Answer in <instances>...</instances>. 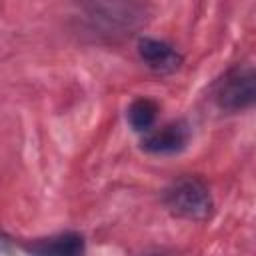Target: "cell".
I'll use <instances>...</instances> for the list:
<instances>
[{
  "label": "cell",
  "mask_w": 256,
  "mask_h": 256,
  "mask_svg": "<svg viewBox=\"0 0 256 256\" xmlns=\"http://www.w3.org/2000/svg\"><path fill=\"white\" fill-rule=\"evenodd\" d=\"M142 18L140 6L134 4H94L90 6V22L106 34H122L134 28Z\"/></svg>",
  "instance_id": "3957f363"
},
{
  "label": "cell",
  "mask_w": 256,
  "mask_h": 256,
  "mask_svg": "<svg viewBox=\"0 0 256 256\" xmlns=\"http://www.w3.org/2000/svg\"><path fill=\"white\" fill-rule=\"evenodd\" d=\"M190 140V126L184 120L168 122L156 130H150L142 138V150L150 154H176L188 146Z\"/></svg>",
  "instance_id": "277c9868"
},
{
  "label": "cell",
  "mask_w": 256,
  "mask_h": 256,
  "mask_svg": "<svg viewBox=\"0 0 256 256\" xmlns=\"http://www.w3.org/2000/svg\"><path fill=\"white\" fill-rule=\"evenodd\" d=\"M138 56L150 70L158 74H172L182 64V54L174 46H170L164 40L148 36L138 40Z\"/></svg>",
  "instance_id": "5b68a950"
},
{
  "label": "cell",
  "mask_w": 256,
  "mask_h": 256,
  "mask_svg": "<svg viewBox=\"0 0 256 256\" xmlns=\"http://www.w3.org/2000/svg\"><path fill=\"white\" fill-rule=\"evenodd\" d=\"M166 208L186 220H206L212 214V196L206 184L194 176L174 180L164 192Z\"/></svg>",
  "instance_id": "6da1fadb"
},
{
  "label": "cell",
  "mask_w": 256,
  "mask_h": 256,
  "mask_svg": "<svg viewBox=\"0 0 256 256\" xmlns=\"http://www.w3.org/2000/svg\"><path fill=\"white\" fill-rule=\"evenodd\" d=\"M256 76L252 66L230 68L214 86V100L224 112H240L254 104Z\"/></svg>",
  "instance_id": "7a4b0ae2"
},
{
  "label": "cell",
  "mask_w": 256,
  "mask_h": 256,
  "mask_svg": "<svg viewBox=\"0 0 256 256\" xmlns=\"http://www.w3.org/2000/svg\"><path fill=\"white\" fill-rule=\"evenodd\" d=\"M28 256H84V238L78 232H60L48 238H38L24 246Z\"/></svg>",
  "instance_id": "8992f818"
},
{
  "label": "cell",
  "mask_w": 256,
  "mask_h": 256,
  "mask_svg": "<svg viewBox=\"0 0 256 256\" xmlns=\"http://www.w3.org/2000/svg\"><path fill=\"white\" fill-rule=\"evenodd\" d=\"M128 122L136 132H150L156 116H158V104L152 98H136L128 106Z\"/></svg>",
  "instance_id": "52a82bcc"
}]
</instances>
